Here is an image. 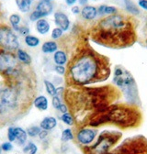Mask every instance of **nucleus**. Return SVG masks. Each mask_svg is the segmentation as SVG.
I'll list each match as a JSON object with an SVG mask.
<instances>
[{"mask_svg":"<svg viewBox=\"0 0 147 154\" xmlns=\"http://www.w3.org/2000/svg\"><path fill=\"white\" fill-rule=\"evenodd\" d=\"M66 72L69 85L84 87L107 81L111 69L107 57L90 47H85L73 57Z\"/></svg>","mask_w":147,"mask_h":154,"instance_id":"obj_1","label":"nucleus"},{"mask_svg":"<svg viewBox=\"0 0 147 154\" xmlns=\"http://www.w3.org/2000/svg\"><path fill=\"white\" fill-rule=\"evenodd\" d=\"M91 34L95 42L111 49L130 47L137 38L133 17L121 13L103 17Z\"/></svg>","mask_w":147,"mask_h":154,"instance_id":"obj_2","label":"nucleus"},{"mask_svg":"<svg viewBox=\"0 0 147 154\" xmlns=\"http://www.w3.org/2000/svg\"><path fill=\"white\" fill-rule=\"evenodd\" d=\"M142 122V115L136 106L130 104H112L108 109L90 117L88 125L98 128L104 124H113L120 128L138 127Z\"/></svg>","mask_w":147,"mask_h":154,"instance_id":"obj_3","label":"nucleus"},{"mask_svg":"<svg viewBox=\"0 0 147 154\" xmlns=\"http://www.w3.org/2000/svg\"><path fill=\"white\" fill-rule=\"evenodd\" d=\"M113 84L122 94L128 104L139 106L137 84L133 74L121 65H117L113 72Z\"/></svg>","mask_w":147,"mask_h":154,"instance_id":"obj_4","label":"nucleus"},{"mask_svg":"<svg viewBox=\"0 0 147 154\" xmlns=\"http://www.w3.org/2000/svg\"><path fill=\"white\" fill-rule=\"evenodd\" d=\"M122 138V133L118 130H104L95 143L85 147L86 154H108Z\"/></svg>","mask_w":147,"mask_h":154,"instance_id":"obj_5","label":"nucleus"},{"mask_svg":"<svg viewBox=\"0 0 147 154\" xmlns=\"http://www.w3.org/2000/svg\"><path fill=\"white\" fill-rule=\"evenodd\" d=\"M108 154H147V139L142 135L128 138Z\"/></svg>","mask_w":147,"mask_h":154,"instance_id":"obj_6","label":"nucleus"},{"mask_svg":"<svg viewBox=\"0 0 147 154\" xmlns=\"http://www.w3.org/2000/svg\"><path fill=\"white\" fill-rule=\"evenodd\" d=\"M20 101V92L14 85L0 87V114L15 109Z\"/></svg>","mask_w":147,"mask_h":154,"instance_id":"obj_7","label":"nucleus"},{"mask_svg":"<svg viewBox=\"0 0 147 154\" xmlns=\"http://www.w3.org/2000/svg\"><path fill=\"white\" fill-rule=\"evenodd\" d=\"M0 49L11 52L20 49L18 37L13 29L7 25H0Z\"/></svg>","mask_w":147,"mask_h":154,"instance_id":"obj_8","label":"nucleus"},{"mask_svg":"<svg viewBox=\"0 0 147 154\" xmlns=\"http://www.w3.org/2000/svg\"><path fill=\"white\" fill-rule=\"evenodd\" d=\"M98 129L96 128H83L77 133V140L79 144L86 147L93 143L98 138Z\"/></svg>","mask_w":147,"mask_h":154,"instance_id":"obj_9","label":"nucleus"},{"mask_svg":"<svg viewBox=\"0 0 147 154\" xmlns=\"http://www.w3.org/2000/svg\"><path fill=\"white\" fill-rule=\"evenodd\" d=\"M53 19L54 24L58 28L62 29L64 31L69 30L71 27V21L69 19V17L63 11H56L53 14Z\"/></svg>","mask_w":147,"mask_h":154,"instance_id":"obj_10","label":"nucleus"},{"mask_svg":"<svg viewBox=\"0 0 147 154\" xmlns=\"http://www.w3.org/2000/svg\"><path fill=\"white\" fill-rule=\"evenodd\" d=\"M80 15H81L82 18L85 19V20H87V21L95 20V19L99 17L98 8H96L94 6L86 5V6L83 7V8L81 9Z\"/></svg>","mask_w":147,"mask_h":154,"instance_id":"obj_11","label":"nucleus"},{"mask_svg":"<svg viewBox=\"0 0 147 154\" xmlns=\"http://www.w3.org/2000/svg\"><path fill=\"white\" fill-rule=\"evenodd\" d=\"M35 10L39 11L43 17L51 15L53 11V5L52 2H47L44 0H41L35 6Z\"/></svg>","mask_w":147,"mask_h":154,"instance_id":"obj_12","label":"nucleus"},{"mask_svg":"<svg viewBox=\"0 0 147 154\" xmlns=\"http://www.w3.org/2000/svg\"><path fill=\"white\" fill-rule=\"evenodd\" d=\"M35 29L39 34L41 35H46L49 33L50 29H51V25L48 22L47 19L45 18H41L38 21H36L35 24Z\"/></svg>","mask_w":147,"mask_h":154,"instance_id":"obj_13","label":"nucleus"},{"mask_svg":"<svg viewBox=\"0 0 147 154\" xmlns=\"http://www.w3.org/2000/svg\"><path fill=\"white\" fill-rule=\"evenodd\" d=\"M56 126H57V119L53 117H46L40 123L41 128L46 131L52 130L53 128H56Z\"/></svg>","mask_w":147,"mask_h":154,"instance_id":"obj_14","label":"nucleus"},{"mask_svg":"<svg viewBox=\"0 0 147 154\" xmlns=\"http://www.w3.org/2000/svg\"><path fill=\"white\" fill-rule=\"evenodd\" d=\"M53 62L56 65L64 66L68 62L67 53L63 50H58L53 53Z\"/></svg>","mask_w":147,"mask_h":154,"instance_id":"obj_15","label":"nucleus"},{"mask_svg":"<svg viewBox=\"0 0 147 154\" xmlns=\"http://www.w3.org/2000/svg\"><path fill=\"white\" fill-rule=\"evenodd\" d=\"M14 134H15V138H16V141L17 143L18 146H22L25 144V142L27 141V138H28V134L27 131L24 130L21 128H14Z\"/></svg>","mask_w":147,"mask_h":154,"instance_id":"obj_16","label":"nucleus"},{"mask_svg":"<svg viewBox=\"0 0 147 154\" xmlns=\"http://www.w3.org/2000/svg\"><path fill=\"white\" fill-rule=\"evenodd\" d=\"M98 12L99 16L100 17H107V16H111L114 14L119 13L118 8L113 6H108V5H100L98 7Z\"/></svg>","mask_w":147,"mask_h":154,"instance_id":"obj_17","label":"nucleus"},{"mask_svg":"<svg viewBox=\"0 0 147 154\" xmlns=\"http://www.w3.org/2000/svg\"><path fill=\"white\" fill-rule=\"evenodd\" d=\"M33 105L34 106L39 109L41 111H45L48 109V106H49V101H48V98L44 95H39L37 96V97L34 99L33 101Z\"/></svg>","mask_w":147,"mask_h":154,"instance_id":"obj_18","label":"nucleus"},{"mask_svg":"<svg viewBox=\"0 0 147 154\" xmlns=\"http://www.w3.org/2000/svg\"><path fill=\"white\" fill-rule=\"evenodd\" d=\"M56 51H58V44L55 41L45 42L42 45V51L45 54L54 53Z\"/></svg>","mask_w":147,"mask_h":154,"instance_id":"obj_19","label":"nucleus"},{"mask_svg":"<svg viewBox=\"0 0 147 154\" xmlns=\"http://www.w3.org/2000/svg\"><path fill=\"white\" fill-rule=\"evenodd\" d=\"M17 59L23 64H30L31 63V57L30 55L22 49H17L16 52Z\"/></svg>","mask_w":147,"mask_h":154,"instance_id":"obj_20","label":"nucleus"},{"mask_svg":"<svg viewBox=\"0 0 147 154\" xmlns=\"http://www.w3.org/2000/svg\"><path fill=\"white\" fill-rule=\"evenodd\" d=\"M17 8L22 13H28L32 5V0H15Z\"/></svg>","mask_w":147,"mask_h":154,"instance_id":"obj_21","label":"nucleus"},{"mask_svg":"<svg viewBox=\"0 0 147 154\" xmlns=\"http://www.w3.org/2000/svg\"><path fill=\"white\" fill-rule=\"evenodd\" d=\"M24 42H25V44L28 46V47H30V48H36L38 47L41 43V41L39 38H37L36 36H33V35H28L24 38Z\"/></svg>","mask_w":147,"mask_h":154,"instance_id":"obj_22","label":"nucleus"},{"mask_svg":"<svg viewBox=\"0 0 147 154\" xmlns=\"http://www.w3.org/2000/svg\"><path fill=\"white\" fill-rule=\"evenodd\" d=\"M125 2V8L126 10L133 15H138L140 14V9L137 8V6L132 1V0H124Z\"/></svg>","mask_w":147,"mask_h":154,"instance_id":"obj_23","label":"nucleus"},{"mask_svg":"<svg viewBox=\"0 0 147 154\" xmlns=\"http://www.w3.org/2000/svg\"><path fill=\"white\" fill-rule=\"evenodd\" d=\"M61 120L67 126H74L75 124V119L72 116L71 113L69 112H66V113H64L62 116H61Z\"/></svg>","mask_w":147,"mask_h":154,"instance_id":"obj_24","label":"nucleus"},{"mask_svg":"<svg viewBox=\"0 0 147 154\" xmlns=\"http://www.w3.org/2000/svg\"><path fill=\"white\" fill-rule=\"evenodd\" d=\"M75 136H74V133L72 131L71 128H65L63 130L62 132V136H61V140L64 142H67L70 140H73Z\"/></svg>","mask_w":147,"mask_h":154,"instance_id":"obj_25","label":"nucleus"},{"mask_svg":"<svg viewBox=\"0 0 147 154\" xmlns=\"http://www.w3.org/2000/svg\"><path fill=\"white\" fill-rule=\"evenodd\" d=\"M23 152L27 153V154H36L37 152H38V147H37V145L34 142L30 141L23 148Z\"/></svg>","mask_w":147,"mask_h":154,"instance_id":"obj_26","label":"nucleus"},{"mask_svg":"<svg viewBox=\"0 0 147 154\" xmlns=\"http://www.w3.org/2000/svg\"><path fill=\"white\" fill-rule=\"evenodd\" d=\"M44 85H45V88H46V91H47L48 94L51 95L52 97V96H54V95H56V94H57L56 87H55V85H54L52 82H50V81H48V80H45V81H44Z\"/></svg>","mask_w":147,"mask_h":154,"instance_id":"obj_27","label":"nucleus"},{"mask_svg":"<svg viewBox=\"0 0 147 154\" xmlns=\"http://www.w3.org/2000/svg\"><path fill=\"white\" fill-rule=\"evenodd\" d=\"M20 22H21V17L18 14H11L9 16V23L12 26V28L20 26Z\"/></svg>","mask_w":147,"mask_h":154,"instance_id":"obj_28","label":"nucleus"},{"mask_svg":"<svg viewBox=\"0 0 147 154\" xmlns=\"http://www.w3.org/2000/svg\"><path fill=\"white\" fill-rule=\"evenodd\" d=\"M12 29L15 32L20 33L22 36L26 37V36L30 35V28L27 26H20H20H17V27H13Z\"/></svg>","mask_w":147,"mask_h":154,"instance_id":"obj_29","label":"nucleus"},{"mask_svg":"<svg viewBox=\"0 0 147 154\" xmlns=\"http://www.w3.org/2000/svg\"><path fill=\"white\" fill-rule=\"evenodd\" d=\"M41 131H42L41 127L33 126V127H30L27 129V134H28V136H30L31 138H35V137L38 136Z\"/></svg>","mask_w":147,"mask_h":154,"instance_id":"obj_30","label":"nucleus"},{"mask_svg":"<svg viewBox=\"0 0 147 154\" xmlns=\"http://www.w3.org/2000/svg\"><path fill=\"white\" fill-rule=\"evenodd\" d=\"M64 32V31L62 29H60V28L56 27V28H54V29L52 30L51 37H52V40H54V41L59 40V38H61L63 37Z\"/></svg>","mask_w":147,"mask_h":154,"instance_id":"obj_31","label":"nucleus"},{"mask_svg":"<svg viewBox=\"0 0 147 154\" xmlns=\"http://www.w3.org/2000/svg\"><path fill=\"white\" fill-rule=\"evenodd\" d=\"M41 18H43L42 15L39 11H37V10H35V9L30 14V20L32 21V22L38 21L39 19H41Z\"/></svg>","mask_w":147,"mask_h":154,"instance_id":"obj_32","label":"nucleus"},{"mask_svg":"<svg viewBox=\"0 0 147 154\" xmlns=\"http://www.w3.org/2000/svg\"><path fill=\"white\" fill-rule=\"evenodd\" d=\"M52 106L55 108V109H59L60 106L62 105V97L59 95H54L52 96Z\"/></svg>","mask_w":147,"mask_h":154,"instance_id":"obj_33","label":"nucleus"},{"mask_svg":"<svg viewBox=\"0 0 147 154\" xmlns=\"http://www.w3.org/2000/svg\"><path fill=\"white\" fill-rule=\"evenodd\" d=\"M1 149L5 152H8V151H11L13 149V145L10 141L8 142H4L2 145H1Z\"/></svg>","mask_w":147,"mask_h":154,"instance_id":"obj_34","label":"nucleus"},{"mask_svg":"<svg viewBox=\"0 0 147 154\" xmlns=\"http://www.w3.org/2000/svg\"><path fill=\"white\" fill-rule=\"evenodd\" d=\"M8 139L10 142H15L16 138H15V134H14V128L13 127H10L8 129Z\"/></svg>","mask_w":147,"mask_h":154,"instance_id":"obj_35","label":"nucleus"},{"mask_svg":"<svg viewBox=\"0 0 147 154\" xmlns=\"http://www.w3.org/2000/svg\"><path fill=\"white\" fill-rule=\"evenodd\" d=\"M55 72H56L59 75H64L67 72L66 68L64 66H62V65H56L54 68Z\"/></svg>","mask_w":147,"mask_h":154,"instance_id":"obj_36","label":"nucleus"},{"mask_svg":"<svg viewBox=\"0 0 147 154\" xmlns=\"http://www.w3.org/2000/svg\"><path fill=\"white\" fill-rule=\"evenodd\" d=\"M138 7L145 11H147V0H138Z\"/></svg>","mask_w":147,"mask_h":154,"instance_id":"obj_37","label":"nucleus"},{"mask_svg":"<svg viewBox=\"0 0 147 154\" xmlns=\"http://www.w3.org/2000/svg\"><path fill=\"white\" fill-rule=\"evenodd\" d=\"M71 11H72V13H73L74 15H79V14L81 13V9H80V8H79L78 6H76V5L72 7Z\"/></svg>","mask_w":147,"mask_h":154,"instance_id":"obj_38","label":"nucleus"},{"mask_svg":"<svg viewBox=\"0 0 147 154\" xmlns=\"http://www.w3.org/2000/svg\"><path fill=\"white\" fill-rule=\"evenodd\" d=\"M61 113H66V112H68V106L65 105V104H63L62 103V105L60 106V107H59V109H58Z\"/></svg>","mask_w":147,"mask_h":154,"instance_id":"obj_39","label":"nucleus"},{"mask_svg":"<svg viewBox=\"0 0 147 154\" xmlns=\"http://www.w3.org/2000/svg\"><path fill=\"white\" fill-rule=\"evenodd\" d=\"M47 135H48V131L42 130V131H41L40 134H39V138H40L41 140H44V139H46Z\"/></svg>","mask_w":147,"mask_h":154,"instance_id":"obj_40","label":"nucleus"},{"mask_svg":"<svg viewBox=\"0 0 147 154\" xmlns=\"http://www.w3.org/2000/svg\"><path fill=\"white\" fill-rule=\"evenodd\" d=\"M77 2V0H65V4L69 7L75 6Z\"/></svg>","mask_w":147,"mask_h":154,"instance_id":"obj_41","label":"nucleus"},{"mask_svg":"<svg viewBox=\"0 0 147 154\" xmlns=\"http://www.w3.org/2000/svg\"><path fill=\"white\" fill-rule=\"evenodd\" d=\"M78 1V4L82 7H85L88 4V0H77Z\"/></svg>","mask_w":147,"mask_h":154,"instance_id":"obj_42","label":"nucleus"},{"mask_svg":"<svg viewBox=\"0 0 147 154\" xmlns=\"http://www.w3.org/2000/svg\"><path fill=\"white\" fill-rule=\"evenodd\" d=\"M44 1H47V2H52L53 0H44Z\"/></svg>","mask_w":147,"mask_h":154,"instance_id":"obj_43","label":"nucleus"},{"mask_svg":"<svg viewBox=\"0 0 147 154\" xmlns=\"http://www.w3.org/2000/svg\"><path fill=\"white\" fill-rule=\"evenodd\" d=\"M92 1H95V0H92Z\"/></svg>","mask_w":147,"mask_h":154,"instance_id":"obj_44","label":"nucleus"}]
</instances>
